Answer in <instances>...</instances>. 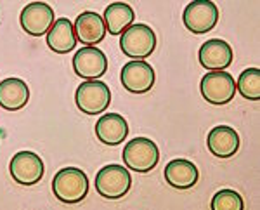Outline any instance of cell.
Here are the masks:
<instances>
[{
  "label": "cell",
  "mask_w": 260,
  "mask_h": 210,
  "mask_svg": "<svg viewBox=\"0 0 260 210\" xmlns=\"http://www.w3.org/2000/svg\"><path fill=\"white\" fill-rule=\"evenodd\" d=\"M52 193L61 203H80L89 193V177L77 167H64L54 175Z\"/></svg>",
  "instance_id": "6da1fadb"
},
{
  "label": "cell",
  "mask_w": 260,
  "mask_h": 210,
  "mask_svg": "<svg viewBox=\"0 0 260 210\" xmlns=\"http://www.w3.org/2000/svg\"><path fill=\"white\" fill-rule=\"evenodd\" d=\"M121 158H123L127 169L137 172V174H148L160 162V149H158L156 142H153L148 137H136L125 144Z\"/></svg>",
  "instance_id": "7a4b0ae2"
},
{
  "label": "cell",
  "mask_w": 260,
  "mask_h": 210,
  "mask_svg": "<svg viewBox=\"0 0 260 210\" xmlns=\"http://www.w3.org/2000/svg\"><path fill=\"white\" fill-rule=\"evenodd\" d=\"M120 49L127 57L134 61H144L156 49V35L148 24H132L121 33Z\"/></svg>",
  "instance_id": "3957f363"
},
{
  "label": "cell",
  "mask_w": 260,
  "mask_h": 210,
  "mask_svg": "<svg viewBox=\"0 0 260 210\" xmlns=\"http://www.w3.org/2000/svg\"><path fill=\"white\" fill-rule=\"evenodd\" d=\"M132 186V175L127 167L111 165L103 167L95 175V190L106 200H120L128 193Z\"/></svg>",
  "instance_id": "277c9868"
},
{
  "label": "cell",
  "mask_w": 260,
  "mask_h": 210,
  "mask_svg": "<svg viewBox=\"0 0 260 210\" xmlns=\"http://www.w3.org/2000/svg\"><path fill=\"white\" fill-rule=\"evenodd\" d=\"M75 103L85 115H101L110 106L111 91L101 80H85L75 92Z\"/></svg>",
  "instance_id": "5b68a950"
},
{
  "label": "cell",
  "mask_w": 260,
  "mask_h": 210,
  "mask_svg": "<svg viewBox=\"0 0 260 210\" xmlns=\"http://www.w3.org/2000/svg\"><path fill=\"white\" fill-rule=\"evenodd\" d=\"M200 91L205 101L215 106H222L236 96V82L228 71H208L200 83Z\"/></svg>",
  "instance_id": "8992f818"
},
{
  "label": "cell",
  "mask_w": 260,
  "mask_h": 210,
  "mask_svg": "<svg viewBox=\"0 0 260 210\" xmlns=\"http://www.w3.org/2000/svg\"><path fill=\"white\" fill-rule=\"evenodd\" d=\"M184 26L194 35H203L213 30L219 21V9L210 0H192L182 14Z\"/></svg>",
  "instance_id": "52a82bcc"
},
{
  "label": "cell",
  "mask_w": 260,
  "mask_h": 210,
  "mask_svg": "<svg viewBox=\"0 0 260 210\" xmlns=\"http://www.w3.org/2000/svg\"><path fill=\"white\" fill-rule=\"evenodd\" d=\"M9 172L14 183L21 184V186H33L44 177L45 165L42 158L33 151H19L12 157Z\"/></svg>",
  "instance_id": "ba28073f"
},
{
  "label": "cell",
  "mask_w": 260,
  "mask_h": 210,
  "mask_svg": "<svg viewBox=\"0 0 260 210\" xmlns=\"http://www.w3.org/2000/svg\"><path fill=\"white\" fill-rule=\"evenodd\" d=\"M56 16L49 4L45 2H31L21 11L19 23L21 28L31 37H42L47 35L52 28Z\"/></svg>",
  "instance_id": "9c48e42d"
},
{
  "label": "cell",
  "mask_w": 260,
  "mask_h": 210,
  "mask_svg": "<svg viewBox=\"0 0 260 210\" xmlns=\"http://www.w3.org/2000/svg\"><path fill=\"white\" fill-rule=\"evenodd\" d=\"M121 85L132 94H146L153 89L156 75L149 63L146 61H130L121 68L120 73Z\"/></svg>",
  "instance_id": "30bf717a"
},
{
  "label": "cell",
  "mask_w": 260,
  "mask_h": 210,
  "mask_svg": "<svg viewBox=\"0 0 260 210\" xmlns=\"http://www.w3.org/2000/svg\"><path fill=\"white\" fill-rule=\"evenodd\" d=\"M73 70L83 80H99L108 71V57L98 47H82L73 56Z\"/></svg>",
  "instance_id": "8fae6325"
},
{
  "label": "cell",
  "mask_w": 260,
  "mask_h": 210,
  "mask_svg": "<svg viewBox=\"0 0 260 210\" xmlns=\"http://www.w3.org/2000/svg\"><path fill=\"white\" fill-rule=\"evenodd\" d=\"M200 65L210 71H224L233 63V49L228 42L220 39H210L200 47Z\"/></svg>",
  "instance_id": "7c38bea8"
},
{
  "label": "cell",
  "mask_w": 260,
  "mask_h": 210,
  "mask_svg": "<svg viewBox=\"0 0 260 210\" xmlns=\"http://www.w3.org/2000/svg\"><path fill=\"white\" fill-rule=\"evenodd\" d=\"M77 42H80L85 47H95L99 42H103L106 35V26H104L103 18L98 12L85 11L77 18L73 24Z\"/></svg>",
  "instance_id": "4fadbf2b"
},
{
  "label": "cell",
  "mask_w": 260,
  "mask_h": 210,
  "mask_svg": "<svg viewBox=\"0 0 260 210\" xmlns=\"http://www.w3.org/2000/svg\"><path fill=\"white\" fill-rule=\"evenodd\" d=\"M208 151L217 158H231L240 149V136L233 127L217 125L208 132L207 137Z\"/></svg>",
  "instance_id": "5bb4252c"
},
{
  "label": "cell",
  "mask_w": 260,
  "mask_h": 210,
  "mask_svg": "<svg viewBox=\"0 0 260 210\" xmlns=\"http://www.w3.org/2000/svg\"><path fill=\"white\" fill-rule=\"evenodd\" d=\"M95 136L106 146H118L128 136V124L118 113H106L95 124Z\"/></svg>",
  "instance_id": "9a60e30c"
},
{
  "label": "cell",
  "mask_w": 260,
  "mask_h": 210,
  "mask_svg": "<svg viewBox=\"0 0 260 210\" xmlns=\"http://www.w3.org/2000/svg\"><path fill=\"white\" fill-rule=\"evenodd\" d=\"M200 172L198 167L189 160L175 158L167 163L165 167V181L175 190H189L198 183Z\"/></svg>",
  "instance_id": "2e32d148"
},
{
  "label": "cell",
  "mask_w": 260,
  "mask_h": 210,
  "mask_svg": "<svg viewBox=\"0 0 260 210\" xmlns=\"http://www.w3.org/2000/svg\"><path fill=\"white\" fill-rule=\"evenodd\" d=\"M30 101L28 83L21 78H6L0 82V108L7 111L23 110Z\"/></svg>",
  "instance_id": "e0dca14e"
},
{
  "label": "cell",
  "mask_w": 260,
  "mask_h": 210,
  "mask_svg": "<svg viewBox=\"0 0 260 210\" xmlns=\"http://www.w3.org/2000/svg\"><path fill=\"white\" fill-rule=\"evenodd\" d=\"M47 45L56 54H68L77 45L73 23L68 18H59L54 21L52 28L47 33Z\"/></svg>",
  "instance_id": "ac0fdd59"
},
{
  "label": "cell",
  "mask_w": 260,
  "mask_h": 210,
  "mask_svg": "<svg viewBox=\"0 0 260 210\" xmlns=\"http://www.w3.org/2000/svg\"><path fill=\"white\" fill-rule=\"evenodd\" d=\"M134 19H136L134 9L125 2H115L108 6L103 16L106 32H110L111 35H121L125 30L132 26Z\"/></svg>",
  "instance_id": "d6986e66"
},
{
  "label": "cell",
  "mask_w": 260,
  "mask_h": 210,
  "mask_svg": "<svg viewBox=\"0 0 260 210\" xmlns=\"http://www.w3.org/2000/svg\"><path fill=\"white\" fill-rule=\"evenodd\" d=\"M236 91L245 99L258 101L260 99V70L248 68L240 75L236 82Z\"/></svg>",
  "instance_id": "ffe728a7"
},
{
  "label": "cell",
  "mask_w": 260,
  "mask_h": 210,
  "mask_svg": "<svg viewBox=\"0 0 260 210\" xmlns=\"http://www.w3.org/2000/svg\"><path fill=\"white\" fill-rule=\"evenodd\" d=\"M212 210H245V201L241 195L234 190H220L213 195Z\"/></svg>",
  "instance_id": "44dd1931"
}]
</instances>
